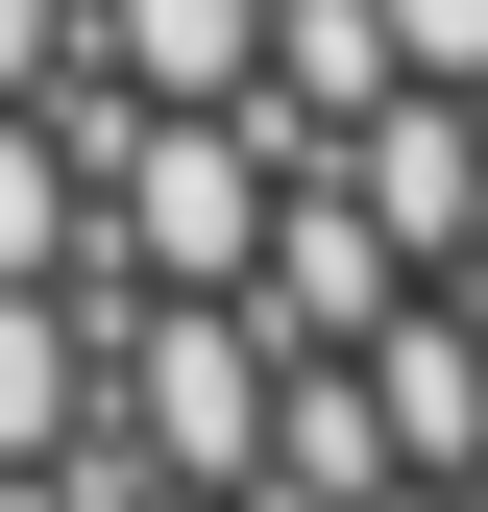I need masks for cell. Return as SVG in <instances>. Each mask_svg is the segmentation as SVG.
Here are the masks:
<instances>
[]
</instances>
